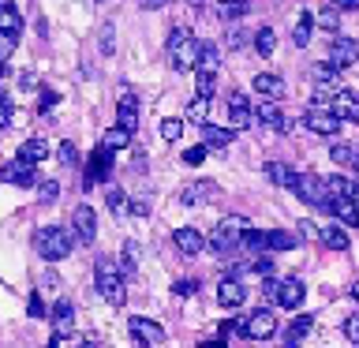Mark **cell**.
<instances>
[{
	"mask_svg": "<svg viewBox=\"0 0 359 348\" xmlns=\"http://www.w3.org/2000/svg\"><path fill=\"white\" fill-rule=\"evenodd\" d=\"M165 53H168V64H172L176 72H195L202 41L187 27H172V34H168V41H165Z\"/></svg>",
	"mask_w": 359,
	"mask_h": 348,
	"instance_id": "obj_1",
	"label": "cell"
},
{
	"mask_svg": "<svg viewBox=\"0 0 359 348\" xmlns=\"http://www.w3.org/2000/svg\"><path fill=\"white\" fill-rule=\"evenodd\" d=\"M247 232H251V221L240 218V213H229V218H221L217 229H213V236H210V251L217 255V258L240 251L243 240H247Z\"/></svg>",
	"mask_w": 359,
	"mask_h": 348,
	"instance_id": "obj_2",
	"label": "cell"
},
{
	"mask_svg": "<svg viewBox=\"0 0 359 348\" xmlns=\"http://www.w3.org/2000/svg\"><path fill=\"white\" fill-rule=\"evenodd\" d=\"M72 247H75V232L60 229V225H45V229L34 232V251L45 262H60V258L72 255Z\"/></svg>",
	"mask_w": 359,
	"mask_h": 348,
	"instance_id": "obj_3",
	"label": "cell"
},
{
	"mask_svg": "<svg viewBox=\"0 0 359 348\" xmlns=\"http://www.w3.org/2000/svg\"><path fill=\"white\" fill-rule=\"evenodd\" d=\"M94 281H97V292L112 303V307H123L128 285H123V269H120L116 258H97L94 262Z\"/></svg>",
	"mask_w": 359,
	"mask_h": 348,
	"instance_id": "obj_4",
	"label": "cell"
},
{
	"mask_svg": "<svg viewBox=\"0 0 359 348\" xmlns=\"http://www.w3.org/2000/svg\"><path fill=\"white\" fill-rule=\"evenodd\" d=\"M217 72H221V49H217L213 41H202L198 67H195L198 98H213V90H217Z\"/></svg>",
	"mask_w": 359,
	"mask_h": 348,
	"instance_id": "obj_5",
	"label": "cell"
},
{
	"mask_svg": "<svg viewBox=\"0 0 359 348\" xmlns=\"http://www.w3.org/2000/svg\"><path fill=\"white\" fill-rule=\"evenodd\" d=\"M232 333L247 337V341H269V337L277 333V314L269 311V307H258V311L247 314V319H236L232 322Z\"/></svg>",
	"mask_w": 359,
	"mask_h": 348,
	"instance_id": "obj_6",
	"label": "cell"
},
{
	"mask_svg": "<svg viewBox=\"0 0 359 348\" xmlns=\"http://www.w3.org/2000/svg\"><path fill=\"white\" fill-rule=\"evenodd\" d=\"M262 292H266L269 303H277V307H285V311H296L303 303V296H307V292H303V281H296V277H266Z\"/></svg>",
	"mask_w": 359,
	"mask_h": 348,
	"instance_id": "obj_7",
	"label": "cell"
},
{
	"mask_svg": "<svg viewBox=\"0 0 359 348\" xmlns=\"http://www.w3.org/2000/svg\"><path fill=\"white\" fill-rule=\"evenodd\" d=\"M19 34H22V15L15 11V0H0V56L4 60L15 53Z\"/></svg>",
	"mask_w": 359,
	"mask_h": 348,
	"instance_id": "obj_8",
	"label": "cell"
},
{
	"mask_svg": "<svg viewBox=\"0 0 359 348\" xmlns=\"http://www.w3.org/2000/svg\"><path fill=\"white\" fill-rule=\"evenodd\" d=\"M341 116L330 109V105H311L307 112H303V128H307L311 135H325V139H333L337 131H341Z\"/></svg>",
	"mask_w": 359,
	"mask_h": 348,
	"instance_id": "obj_9",
	"label": "cell"
},
{
	"mask_svg": "<svg viewBox=\"0 0 359 348\" xmlns=\"http://www.w3.org/2000/svg\"><path fill=\"white\" fill-rule=\"evenodd\" d=\"M128 333H131V341L139 344V348H157L165 341V330H161V322H154V319H142V314H135V319H128Z\"/></svg>",
	"mask_w": 359,
	"mask_h": 348,
	"instance_id": "obj_10",
	"label": "cell"
},
{
	"mask_svg": "<svg viewBox=\"0 0 359 348\" xmlns=\"http://www.w3.org/2000/svg\"><path fill=\"white\" fill-rule=\"evenodd\" d=\"M296 195L303 202H311V206H318V210H330V191H325V180L314 176V173H299Z\"/></svg>",
	"mask_w": 359,
	"mask_h": 348,
	"instance_id": "obj_11",
	"label": "cell"
},
{
	"mask_svg": "<svg viewBox=\"0 0 359 348\" xmlns=\"http://www.w3.org/2000/svg\"><path fill=\"white\" fill-rule=\"evenodd\" d=\"M72 232H75V240L79 243H94L97 240V213H94V206H75V213H72Z\"/></svg>",
	"mask_w": 359,
	"mask_h": 348,
	"instance_id": "obj_12",
	"label": "cell"
},
{
	"mask_svg": "<svg viewBox=\"0 0 359 348\" xmlns=\"http://www.w3.org/2000/svg\"><path fill=\"white\" fill-rule=\"evenodd\" d=\"M0 184H15V187H34L38 184V165L30 161H8L4 168H0Z\"/></svg>",
	"mask_w": 359,
	"mask_h": 348,
	"instance_id": "obj_13",
	"label": "cell"
},
{
	"mask_svg": "<svg viewBox=\"0 0 359 348\" xmlns=\"http://www.w3.org/2000/svg\"><path fill=\"white\" fill-rule=\"evenodd\" d=\"M221 195V187L213 184V180H195V184L180 187V202L184 206H206V202H213Z\"/></svg>",
	"mask_w": 359,
	"mask_h": 348,
	"instance_id": "obj_14",
	"label": "cell"
},
{
	"mask_svg": "<svg viewBox=\"0 0 359 348\" xmlns=\"http://www.w3.org/2000/svg\"><path fill=\"white\" fill-rule=\"evenodd\" d=\"M243 300H247V285H243L236 274H224V277L217 281V303L232 311V307H240Z\"/></svg>",
	"mask_w": 359,
	"mask_h": 348,
	"instance_id": "obj_15",
	"label": "cell"
},
{
	"mask_svg": "<svg viewBox=\"0 0 359 348\" xmlns=\"http://www.w3.org/2000/svg\"><path fill=\"white\" fill-rule=\"evenodd\" d=\"M330 64L337 67V72H344V67L359 64V41H355V38H333V45H330Z\"/></svg>",
	"mask_w": 359,
	"mask_h": 348,
	"instance_id": "obj_16",
	"label": "cell"
},
{
	"mask_svg": "<svg viewBox=\"0 0 359 348\" xmlns=\"http://www.w3.org/2000/svg\"><path fill=\"white\" fill-rule=\"evenodd\" d=\"M116 128H123V131L139 128V98H135L128 86L120 90V101H116Z\"/></svg>",
	"mask_w": 359,
	"mask_h": 348,
	"instance_id": "obj_17",
	"label": "cell"
},
{
	"mask_svg": "<svg viewBox=\"0 0 359 348\" xmlns=\"http://www.w3.org/2000/svg\"><path fill=\"white\" fill-rule=\"evenodd\" d=\"M255 120L266 123V128L277 131V135H288V128H292V120L285 116V109H280L277 101H266V105H258V109H255Z\"/></svg>",
	"mask_w": 359,
	"mask_h": 348,
	"instance_id": "obj_18",
	"label": "cell"
},
{
	"mask_svg": "<svg viewBox=\"0 0 359 348\" xmlns=\"http://www.w3.org/2000/svg\"><path fill=\"white\" fill-rule=\"evenodd\" d=\"M251 123H255V109L247 94H229V128L240 131V128H251Z\"/></svg>",
	"mask_w": 359,
	"mask_h": 348,
	"instance_id": "obj_19",
	"label": "cell"
},
{
	"mask_svg": "<svg viewBox=\"0 0 359 348\" xmlns=\"http://www.w3.org/2000/svg\"><path fill=\"white\" fill-rule=\"evenodd\" d=\"M112 173V150H105V146H97L94 157H90V165H86V180L83 184L86 187H94V184H105V176Z\"/></svg>",
	"mask_w": 359,
	"mask_h": 348,
	"instance_id": "obj_20",
	"label": "cell"
},
{
	"mask_svg": "<svg viewBox=\"0 0 359 348\" xmlns=\"http://www.w3.org/2000/svg\"><path fill=\"white\" fill-rule=\"evenodd\" d=\"M172 240H176V247H180V255H187V258H195L198 251H206V236H202L195 225H184V229H176Z\"/></svg>",
	"mask_w": 359,
	"mask_h": 348,
	"instance_id": "obj_21",
	"label": "cell"
},
{
	"mask_svg": "<svg viewBox=\"0 0 359 348\" xmlns=\"http://www.w3.org/2000/svg\"><path fill=\"white\" fill-rule=\"evenodd\" d=\"M49 319H53V333H60V337H67L72 333V326H75V307H72V300H56L53 303V311H49Z\"/></svg>",
	"mask_w": 359,
	"mask_h": 348,
	"instance_id": "obj_22",
	"label": "cell"
},
{
	"mask_svg": "<svg viewBox=\"0 0 359 348\" xmlns=\"http://www.w3.org/2000/svg\"><path fill=\"white\" fill-rule=\"evenodd\" d=\"M330 109H333L341 120L359 123V94H352V90H341V94H337V98L330 101Z\"/></svg>",
	"mask_w": 359,
	"mask_h": 348,
	"instance_id": "obj_23",
	"label": "cell"
},
{
	"mask_svg": "<svg viewBox=\"0 0 359 348\" xmlns=\"http://www.w3.org/2000/svg\"><path fill=\"white\" fill-rule=\"evenodd\" d=\"M266 176H269V184H277V187H288V191H296L299 184V173L292 165H280V161H266Z\"/></svg>",
	"mask_w": 359,
	"mask_h": 348,
	"instance_id": "obj_24",
	"label": "cell"
},
{
	"mask_svg": "<svg viewBox=\"0 0 359 348\" xmlns=\"http://www.w3.org/2000/svg\"><path fill=\"white\" fill-rule=\"evenodd\" d=\"M255 90L266 101H277V98H285V79L273 75V72H262V75H255Z\"/></svg>",
	"mask_w": 359,
	"mask_h": 348,
	"instance_id": "obj_25",
	"label": "cell"
},
{
	"mask_svg": "<svg viewBox=\"0 0 359 348\" xmlns=\"http://www.w3.org/2000/svg\"><path fill=\"white\" fill-rule=\"evenodd\" d=\"M232 128H217V123H202V146L206 150H229Z\"/></svg>",
	"mask_w": 359,
	"mask_h": 348,
	"instance_id": "obj_26",
	"label": "cell"
},
{
	"mask_svg": "<svg viewBox=\"0 0 359 348\" xmlns=\"http://www.w3.org/2000/svg\"><path fill=\"white\" fill-rule=\"evenodd\" d=\"M49 157V142L45 139H27L19 146V161H30V165H41Z\"/></svg>",
	"mask_w": 359,
	"mask_h": 348,
	"instance_id": "obj_27",
	"label": "cell"
},
{
	"mask_svg": "<svg viewBox=\"0 0 359 348\" xmlns=\"http://www.w3.org/2000/svg\"><path fill=\"white\" fill-rule=\"evenodd\" d=\"M311 79H314V86H333V90H341V72L325 60V64H314L311 67Z\"/></svg>",
	"mask_w": 359,
	"mask_h": 348,
	"instance_id": "obj_28",
	"label": "cell"
},
{
	"mask_svg": "<svg viewBox=\"0 0 359 348\" xmlns=\"http://www.w3.org/2000/svg\"><path fill=\"white\" fill-rule=\"evenodd\" d=\"M311 326H314V319H307V314H299L296 322H288V330H285V348H299V341L311 333Z\"/></svg>",
	"mask_w": 359,
	"mask_h": 348,
	"instance_id": "obj_29",
	"label": "cell"
},
{
	"mask_svg": "<svg viewBox=\"0 0 359 348\" xmlns=\"http://www.w3.org/2000/svg\"><path fill=\"white\" fill-rule=\"evenodd\" d=\"M318 240L330 247V251H348V232L341 229V225H325V229L318 232Z\"/></svg>",
	"mask_w": 359,
	"mask_h": 348,
	"instance_id": "obj_30",
	"label": "cell"
},
{
	"mask_svg": "<svg viewBox=\"0 0 359 348\" xmlns=\"http://www.w3.org/2000/svg\"><path fill=\"white\" fill-rule=\"evenodd\" d=\"M311 30H314V11H299L296 30H292V41H296L299 49H307V45H311Z\"/></svg>",
	"mask_w": 359,
	"mask_h": 348,
	"instance_id": "obj_31",
	"label": "cell"
},
{
	"mask_svg": "<svg viewBox=\"0 0 359 348\" xmlns=\"http://www.w3.org/2000/svg\"><path fill=\"white\" fill-rule=\"evenodd\" d=\"M101 146H105V150H128L131 146V131H123V128H109L105 135H101Z\"/></svg>",
	"mask_w": 359,
	"mask_h": 348,
	"instance_id": "obj_32",
	"label": "cell"
},
{
	"mask_svg": "<svg viewBox=\"0 0 359 348\" xmlns=\"http://www.w3.org/2000/svg\"><path fill=\"white\" fill-rule=\"evenodd\" d=\"M273 49H277L273 27H258V30H255V53H258V56H273Z\"/></svg>",
	"mask_w": 359,
	"mask_h": 348,
	"instance_id": "obj_33",
	"label": "cell"
},
{
	"mask_svg": "<svg viewBox=\"0 0 359 348\" xmlns=\"http://www.w3.org/2000/svg\"><path fill=\"white\" fill-rule=\"evenodd\" d=\"M217 15L224 22H236L240 15H247V0H217Z\"/></svg>",
	"mask_w": 359,
	"mask_h": 348,
	"instance_id": "obj_34",
	"label": "cell"
},
{
	"mask_svg": "<svg viewBox=\"0 0 359 348\" xmlns=\"http://www.w3.org/2000/svg\"><path fill=\"white\" fill-rule=\"evenodd\" d=\"M314 27H322V30H330V34H337V27H341V11L325 4L322 11H314Z\"/></svg>",
	"mask_w": 359,
	"mask_h": 348,
	"instance_id": "obj_35",
	"label": "cell"
},
{
	"mask_svg": "<svg viewBox=\"0 0 359 348\" xmlns=\"http://www.w3.org/2000/svg\"><path fill=\"white\" fill-rule=\"evenodd\" d=\"M105 202H109L112 213H128V210H131V206H128V202H131L128 191H123V187H112V184L105 187Z\"/></svg>",
	"mask_w": 359,
	"mask_h": 348,
	"instance_id": "obj_36",
	"label": "cell"
},
{
	"mask_svg": "<svg viewBox=\"0 0 359 348\" xmlns=\"http://www.w3.org/2000/svg\"><path fill=\"white\" fill-rule=\"evenodd\" d=\"M120 269H123V277H131L135 269H139V247H135V240L123 243V262H120Z\"/></svg>",
	"mask_w": 359,
	"mask_h": 348,
	"instance_id": "obj_37",
	"label": "cell"
},
{
	"mask_svg": "<svg viewBox=\"0 0 359 348\" xmlns=\"http://www.w3.org/2000/svg\"><path fill=\"white\" fill-rule=\"evenodd\" d=\"M206 109H210V98H191L187 101V120H195V123H206Z\"/></svg>",
	"mask_w": 359,
	"mask_h": 348,
	"instance_id": "obj_38",
	"label": "cell"
},
{
	"mask_svg": "<svg viewBox=\"0 0 359 348\" xmlns=\"http://www.w3.org/2000/svg\"><path fill=\"white\" fill-rule=\"evenodd\" d=\"M330 157H333L337 165H359V161H355V150H352L348 142H333V146H330Z\"/></svg>",
	"mask_w": 359,
	"mask_h": 348,
	"instance_id": "obj_39",
	"label": "cell"
},
{
	"mask_svg": "<svg viewBox=\"0 0 359 348\" xmlns=\"http://www.w3.org/2000/svg\"><path fill=\"white\" fill-rule=\"evenodd\" d=\"M180 135H184V120L165 116V120H161V139H165V142H176Z\"/></svg>",
	"mask_w": 359,
	"mask_h": 348,
	"instance_id": "obj_40",
	"label": "cell"
},
{
	"mask_svg": "<svg viewBox=\"0 0 359 348\" xmlns=\"http://www.w3.org/2000/svg\"><path fill=\"white\" fill-rule=\"evenodd\" d=\"M56 157H60V165H79V150H75V142H60V150H56Z\"/></svg>",
	"mask_w": 359,
	"mask_h": 348,
	"instance_id": "obj_41",
	"label": "cell"
},
{
	"mask_svg": "<svg viewBox=\"0 0 359 348\" xmlns=\"http://www.w3.org/2000/svg\"><path fill=\"white\" fill-rule=\"evenodd\" d=\"M247 269H251V274H269V269H273V255H255L251 262H247Z\"/></svg>",
	"mask_w": 359,
	"mask_h": 348,
	"instance_id": "obj_42",
	"label": "cell"
},
{
	"mask_svg": "<svg viewBox=\"0 0 359 348\" xmlns=\"http://www.w3.org/2000/svg\"><path fill=\"white\" fill-rule=\"evenodd\" d=\"M56 195H60V184H56V180H45V184L38 187V199L41 202H56Z\"/></svg>",
	"mask_w": 359,
	"mask_h": 348,
	"instance_id": "obj_43",
	"label": "cell"
},
{
	"mask_svg": "<svg viewBox=\"0 0 359 348\" xmlns=\"http://www.w3.org/2000/svg\"><path fill=\"white\" fill-rule=\"evenodd\" d=\"M202 161H206V146H191V150H184V165L195 168V165H202Z\"/></svg>",
	"mask_w": 359,
	"mask_h": 348,
	"instance_id": "obj_44",
	"label": "cell"
},
{
	"mask_svg": "<svg viewBox=\"0 0 359 348\" xmlns=\"http://www.w3.org/2000/svg\"><path fill=\"white\" fill-rule=\"evenodd\" d=\"M344 337L352 344H359V314H348V319H344Z\"/></svg>",
	"mask_w": 359,
	"mask_h": 348,
	"instance_id": "obj_45",
	"label": "cell"
},
{
	"mask_svg": "<svg viewBox=\"0 0 359 348\" xmlns=\"http://www.w3.org/2000/svg\"><path fill=\"white\" fill-rule=\"evenodd\" d=\"M112 49H116V45H112V27L105 22V27H101V53L112 56Z\"/></svg>",
	"mask_w": 359,
	"mask_h": 348,
	"instance_id": "obj_46",
	"label": "cell"
},
{
	"mask_svg": "<svg viewBox=\"0 0 359 348\" xmlns=\"http://www.w3.org/2000/svg\"><path fill=\"white\" fill-rule=\"evenodd\" d=\"M8 123H11V101H8L4 94H0V131H4Z\"/></svg>",
	"mask_w": 359,
	"mask_h": 348,
	"instance_id": "obj_47",
	"label": "cell"
},
{
	"mask_svg": "<svg viewBox=\"0 0 359 348\" xmlns=\"http://www.w3.org/2000/svg\"><path fill=\"white\" fill-rule=\"evenodd\" d=\"M56 105V94H53V90H41V101H38V112H49Z\"/></svg>",
	"mask_w": 359,
	"mask_h": 348,
	"instance_id": "obj_48",
	"label": "cell"
},
{
	"mask_svg": "<svg viewBox=\"0 0 359 348\" xmlns=\"http://www.w3.org/2000/svg\"><path fill=\"white\" fill-rule=\"evenodd\" d=\"M198 292V281H176V296H191Z\"/></svg>",
	"mask_w": 359,
	"mask_h": 348,
	"instance_id": "obj_49",
	"label": "cell"
},
{
	"mask_svg": "<svg viewBox=\"0 0 359 348\" xmlns=\"http://www.w3.org/2000/svg\"><path fill=\"white\" fill-rule=\"evenodd\" d=\"M27 307H30V314H34V319H41V314H45V303H41V296H38V292L30 296V303H27Z\"/></svg>",
	"mask_w": 359,
	"mask_h": 348,
	"instance_id": "obj_50",
	"label": "cell"
},
{
	"mask_svg": "<svg viewBox=\"0 0 359 348\" xmlns=\"http://www.w3.org/2000/svg\"><path fill=\"white\" fill-rule=\"evenodd\" d=\"M330 8H337V11H359V0H330Z\"/></svg>",
	"mask_w": 359,
	"mask_h": 348,
	"instance_id": "obj_51",
	"label": "cell"
},
{
	"mask_svg": "<svg viewBox=\"0 0 359 348\" xmlns=\"http://www.w3.org/2000/svg\"><path fill=\"white\" fill-rule=\"evenodd\" d=\"M19 86H22V90H30V86H38V79H34L30 72H22V75H19Z\"/></svg>",
	"mask_w": 359,
	"mask_h": 348,
	"instance_id": "obj_52",
	"label": "cell"
},
{
	"mask_svg": "<svg viewBox=\"0 0 359 348\" xmlns=\"http://www.w3.org/2000/svg\"><path fill=\"white\" fill-rule=\"evenodd\" d=\"M41 285H45V288H60V281H56V274H45Z\"/></svg>",
	"mask_w": 359,
	"mask_h": 348,
	"instance_id": "obj_53",
	"label": "cell"
},
{
	"mask_svg": "<svg viewBox=\"0 0 359 348\" xmlns=\"http://www.w3.org/2000/svg\"><path fill=\"white\" fill-rule=\"evenodd\" d=\"M299 232H303V236H318L322 229H314V225H311V221H303V225H299Z\"/></svg>",
	"mask_w": 359,
	"mask_h": 348,
	"instance_id": "obj_54",
	"label": "cell"
},
{
	"mask_svg": "<svg viewBox=\"0 0 359 348\" xmlns=\"http://www.w3.org/2000/svg\"><path fill=\"white\" fill-rule=\"evenodd\" d=\"M198 348H229V344H224V337H221V341H206V344H198Z\"/></svg>",
	"mask_w": 359,
	"mask_h": 348,
	"instance_id": "obj_55",
	"label": "cell"
},
{
	"mask_svg": "<svg viewBox=\"0 0 359 348\" xmlns=\"http://www.w3.org/2000/svg\"><path fill=\"white\" fill-rule=\"evenodd\" d=\"M348 199H352V202H355V210H359V184H352V195H348Z\"/></svg>",
	"mask_w": 359,
	"mask_h": 348,
	"instance_id": "obj_56",
	"label": "cell"
},
{
	"mask_svg": "<svg viewBox=\"0 0 359 348\" xmlns=\"http://www.w3.org/2000/svg\"><path fill=\"white\" fill-rule=\"evenodd\" d=\"M75 348H101V344H94V341H79Z\"/></svg>",
	"mask_w": 359,
	"mask_h": 348,
	"instance_id": "obj_57",
	"label": "cell"
},
{
	"mask_svg": "<svg viewBox=\"0 0 359 348\" xmlns=\"http://www.w3.org/2000/svg\"><path fill=\"white\" fill-rule=\"evenodd\" d=\"M352 300L359 303V281H355V285H352Z\"/></svg>",
	"mask_w": 359,
	"mask_h": 348,
	"instance_id": "obj_58",
	"label": "cell"
},
{
	"mask_svg": "<svg viewBox=\"0 0 359 348\" xmlns=\"http://www.w3.org/2000/svg\"><path fill=\"white\" fill-rule=\"evenodd\" d=\"M0 75H4V56H0Z\"/></svg>",
	"mask_w": 359,
	"mask_h": 348,
	"instance_id": "obj_59",
	"label": "cell"
}]
</instances>
